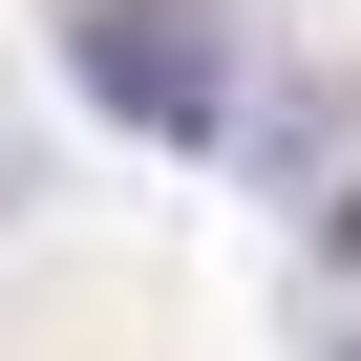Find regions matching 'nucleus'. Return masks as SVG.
Instances as JSON below:
<instances>
[{"instance_id": "nucleus-1", "label": "nucleus", "mask_w": 361, "mask_h": 361, "mask_svg": "<svg viewBox=\"0 0 361 361\" xmlns=\"http://www.w3.org/2000/svg\"><path fill=\"white\" fill-rule=\"evenodd\" d=\"M64 64H85V106H128V128H170V149L234 128V43H213V0H85Z\"/></svg>"}]
</instances>
